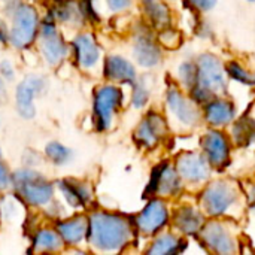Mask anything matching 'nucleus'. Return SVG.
<instances>
[{
  "label": "nucleus",
  "mask_w": 255,
  "mask_h": 255,
  "mask_svg": "<svg viewBox=\"0 0 255 255\" xmlns=\"http://www.w3.org/2000/svg\"><path fill=\"white\" fill-rule=\"evenodd\" d=\"M197 205L209 218H230L238 221L245 212V193L235 179H215L199 190Z\"/></svg>",
  "instance_id": "nucleus-1"
},
{
  "label": "nucleus",
  "mask_w": 255,
  "mask_h": 255,
  "mask_svg": "<svg viewBox=\"0 0 255 255\" xmlns=\"http://www.w3.org/2000/svg\"><path fill=\"white\" fill-rule=\"evenodd\" d=\"M134 223L114 212H94L88 218V244L100 253L123 251L134 241Z\"/></svg>",
  "instance_id": "nucleus-2"
},
{
  "label": "nucleus",
  "mask_w": 255,
  "mask_h": 255,
  "mask_svg": "<svg viewBox=\"0 0 255 255\" xmlns=\"http://www.w3.org/2000/svg\"><path fill=\"white\" fill-rule=\"evenodd\" d=\"M197 79L194 87L188 91L191 99L200 106L218 96H227L229 78L226 73V63L214 52H202L196 58Z\"/></svg>",
  "instance_id": "nucleus-3"
},
{
  "label": "nucleus",
  "mask_w": 255,
  "mask_h": 255,
  "mask_svg": "<svg viewBox=\"0 0 255 255\" xmlns=\"http://www.w3.org/2000/svg\"><path fill=\"white\" fill-rule=\"evenodd\" d=\"M4 13L9 18V43L16 49H27L37 37L39 15L34 6L21 0H6Z\"/></svg>",
  "instance_id": "nucleus-4"
},
{
  "label": "nucleus",
  "mask_w": 255,
  "mask_h": 255,
  "mask_svg": "<svg viewBox=\"0 0 255 255\" xmlns=\"http://www.w3.org/2000/svg\"><path fill=\"white\" fill-rule=\"evenodd\" d=\"M196 239L208 253L212 254L230 255L239 253L241 250L236 223L230 218L206 220Z\"/></svg>",
  "instance_id": "nucleus-5"
},
{
  "label": "nucleus",
  "mask_w": 255,
  "mask_h": 255,
  "mask_svg": "<svg viewBox=\"0 0 255 255\" xmlns=\"http://www.w3.org/2000/svg\"><path fill=\"white\" fill-rule=\"evenodd\" d=\"M12 188L24 203L33 208H46L54 200L52 184L33 169L13 172Z\"/></svg>",
  "instance_id": "nucleus-6"
},
{
  "label": "nucleus",
  "mask_w": 255,
  "mask_h": 255,
  "mask_svg": "<svg viewBox=\"0 0 255 255\" xmlns=\"http://www.w3.org/2000/svg\"><path fill=\"white\" fill-rule=\"evenodd\" d=\"M164 105L170 121L184 131L194 130L203 121L202 106L179 85H170L166 90Z\"/></svg>",
  "instance_id": "nucleus-7"
},
{
  "label": "nucleus",
  "mask_w": 255,
  "mask_h": 255,
  "mask_svg": "<svg viewBox=\"0 0 255 255\" xmlns=\"http://www.w3.org/2000/svg\"><path fill=\"white\" fill-rule=\"evenodd\" d=\"M199 145L200 152L205 155L214 172H223L230 166L233 142L230 136L224 131V128L209 127L200 136Z\"/></svg>",
  "instance_id": "nucleus-8"
},
{
  "label": "nucleus",
  "mask_w": 255,
  "mask_h": 255,
  "mask_svg": "<svg viewBox=\"0 0 255 255\" xmlns=\"http://www.w3.org/2000/svg\"><path fill=\"white\" fill-rule=\"evenodd\" d=\"M124 93L115 85H102L94 91L93 97V114L94 126L99 131L111 130L114 120L123 106Z\"/></svg>",
  "instance_id": "nucleus-9"
},
{
  "label": "nucleus",
  "mask_w": 255,
  "mask_h": 255,
  "mask_svg": "<svg viewBox=\"0 0 255 255\" xmlns=\"http://www.w3.org/2000/svg\"><path fill=\"white\" fill-rule=\"evenodd\" d=\"M175 167L184 182L191 188L200 190L211 181L212 167L200 151H182L175 158Z\"/></svg>",
  "instance_id": "nucleus-10"
},
{
  "label": "nucleus",
  "mask_w": 255,
  "mask_h": 255,
  "mask_svg": "<svg viewBox=\"0 0 255 255\" xmlns=\"http://www.w3.org/2000/svg\"><path fill=\"white\" fill-rule=\"evenodd\" d=\"M185 185L175 167L173 163L163 161L158 163L151 173L146 194L151 197H161V199H173L178 197L184 191Z\"/></svg>",
  "instance_id": "nucleus-11"
},
{
  "label": "nucleus",
  "mask_w": 255,
  "mask_h": 255,
  "mask_svg": "<svg viewBox=\"0 0 255 255\" xmlns=\"http://www.w3.org/2000/svg\"><path fill=\"white\" fill-rule=\"evenodd\" d=\"M169 120L157 111H148L137 124L133 133V139L139 148L151 151L155 149L169 136Z\"/></svg>",
  "instance_id": "nucleus-12"
},
{
  "label": "nucleus",
  "mask_w": 255,
  "mask_h": 255,
  "mask_svg": "<svg viewBox=\"0 0 255 255\" xmlns=\"http://www.w3.org/2000/svg\"><path fill=\"white\" fill-rule=\"evenodd\" d=\"M170 209L166 199L152 197L146 206L136 215L134 227L136 232L145 236H155L157 233L163 232L170 224Z\"/></svg>",
  "instance_id": "nucleus-13"
},
{
  "label": "nucleus",
  "mask_w": 255,
  "mask_h": 255,
  "mask_svg": "<svg viewBox=\"0 0 255 255\" xmlns=\"http://www.w3.org/2000/svg\"><path fill=\"white\" fill-rule=\"evenodd\" d=\"M55 19L49 15L39 25V49L43 60L49 66H58L69 54L67 43L63 40L61 34L55 27Z\"/></svg>",
  "instance_id": "nucleus-14"
},
{
  "label": "nucleus",
  "mask_w": 255,
  "mask_h": 255,
  "mask_svg": "<svg viewBox=\"0 0 255 255\" xmlns=\"http://www.w3.org/2000/svg\"><path fill=\"white\" fill-rule=\"evenodd\" d=\"M133 55L143 69H154L163 60L161 45L149 30V25H139L133 37Z\"/></svg>",
  "instance_id": "nucleus-15"
},
{
  "label": "nucleus",
  "mask_w": 255,
  "mask_h": 255,
  "mask_svg": "<svg viewBox=\"0 0 255 255\" xmlns=\"http://www.w3.org/2000/svg\"><path fill=\"white\" fill-rule=\"evenodd\" d=\"M206 223V215L199 205L182 203L173 209L170 215V224L176 233L185 238H196Z\"/></svg>",
  "instance_id": "nucleus-16"
},
{
  "label": "nucleus",
  "mask_w": 255,
  "mask_h": 255,
  "mask_svg": "<svg viewBox=\"0 0 255 255\" xmlns=\"http://www.w3.org/2000/svg\"><path fill=\"white\" fill-rule=\"evenodd\" d=\"M46 90V81L40 75H28L22 79L15 91V103L16 112L21 118L30 120L36 115L34 97L42 94Z\"/></svg>",
  "instance_id": "nucleus-17"
},
{
  "label": "nucleus",
  "mask_w": 255,
  "mask_h": 255,
  "mask_svg": "<svg viewBox=\"0 0 255 255\" xmlns=\"http://www.w3.org/2000/svg\"><path fill=\"white\" fill-rule=\"evenodd\" d=\"M202 115L208 127L227 128L238 118V108L227 96H218L202 106Z\"/></svg>",
  "instance_id": "nucleus-18"
},
{
  "label": "nucleus",
  "mask_w": 255,
  "mask_h": 255,
  "mask_svg": "<svg viewBox=\"0 0 255 255\" xmlns=\"http://www.w3.org/2000/svg\"><path fill=\"white\" fill-rule=\"evenodd\" d=\"M73 54L76 64L84 70L94 69L102 57V51L91 33H81L73 39Z\"/></svg>",
  "instance_id": "nucleus-19"
},
{
  "label": "nucleus",
  "mask_w": 255,
  "mask_h": 255,
  "mask_svg": "<svg viewBox=\"0 0 255 255\" xmlns=\"http://www.w3.org/2000/svg\"><path fill=\"white\" fill-rule=\"evenodd\" d=\"M103 72L106 79L120 84H130L133 85L137 79L136 67L127 58L121 55H108L105 60Z\"/></svg>",
  "instance_id": "nucleus-20"
},
{
  "label": "nucleus",
  "mask_w": 255,
  "mask_h": 255,
  "mask_svg": "<svg viewBox=\"0 0 255 255\" xmlns=\"http://www.w3.org/2000/svg\"><path fill=\"white\" fill-rule=\"evenodd\" d=\"M140 9L148 25L157 31L173 22L172 9L164 0H140Z\"/></svg>",
  "instance_id": "nucleus-21"
},
{
  "label": "nucleus",
  "mask_w": 255,
  "mask_h": 255,
  "mask_svg": "<svg viewBox=\"0 0 255 255\" xmlns=\"http://www.w3.org/2000/svg\"><path fill=\"white\" fill-rule=\"evenodd\" d=\"M58 190L61 191L66 203L73 209L84 208L93 200V191L87 182H81L75 179H63L58 182Z\"/></svg>",
  "instance_id": "nucleus-22"
},
{
  "label": "nucleus",
  "mask_w": 255,
  "mask_h": 255,
  "mask_svg": "<svg viewBox=\"0 0 255 255\" xmlns=\"http://www.w3.org/2000/svg\"><path fill=\"white\" fill-rule=\"evenodd\" d=\"M187 248V238L176 232H160L154 236L146 253L155 255L181 254Z\"/></svg>",
  "instance_id": "nucleus-23"
},
{
  "label": "nucleus",
  "mask_w": 255,
  "mask_h": 255,
  "mask_svg": "<svg viewBox=\"0 0 255 255\" xmlns=\"http://www.w3.org/2000/svg\"><path fill=\"white\" fill-rule=\"evenodd\" d=\"M57 232L61 236L66 245H79L84 239H87L88 233V218L78 215L57 224Z\"/></svg>",
  "instance_id": "nucleus-24"
},
{
  "label": "nucleus",
  "mask_w": 255,
  "mask_h": 255,
  "mask_svg": "<svg viewBox=\"0 0 255 255\" xmlns=\"http://www.w3.org/2000/svg\"><path fill=\"white\" fill-rule=\"evenodd\" d=\"M230 139L233 145L236 146H248L255 142V117L253 115H244L241 118H236L230 126Z\"/></svg>",
  "instance_id": "nucleus-25"
},
{
  "label": "nucleus",
  "mask_w": 255,
  "mask_h": 255,
  "mask_svg": "<svg viewBox=\"0 0 255 255\" xmlns=\"http://www.w3.org/2000/svg\"><path fill=\"white\" fill-rule=\"evenodd\" d=\"M51 16L63 24H70V25H79L85 21L79 3L73 0H55Z\"/></svg>",
  "instance_id": "nucleus-26"
},
{
  "label": "nucleus",
  "mask_w": 255,
  "mask_h": 255,
  "mask_svg": "<svg viewBox=\"0 0 255 255\" xmlns=\"http://www.w3.org/2000/svg\"><path fill=\"white\" fill-rule=\"evenodd\" d=\"M64 242L57 230L39 229L33 238V250L36 253H57L63 248Z\"/></svg>",
  "instance_id": "nucleus-27"
},
{
  "label": "nucleus",
  "mask_w": 255,
  "mask_h": 255,
  "mask_svg": "<svg viewBox=\"0 0 255 255\" xmlns=\"http://www.w3.org/2000/svg\"><path fill=\"white\" fill-rule=\"evenodd\" d=\"M226 73L229 81H235L238 84L253 87L254 82V73L239 60H229L226 63Z\"/></svg>",
  "instance_id": "nucleus-28"
},
{
  "label": "nucleus",
  "mask_w": 255,
  "mask_h": 255,
  "mask_svg": "<svg viewBox=\"0 0 255 255\" xmlns=\"http://www.w3.org/2000/svg\"><path fill=\"white\" fill-rule=\"evenodd\" d=\"M45 155H46V158L52 164H55V166H64V164H67V163L72 161L73 152L66 145H63V143H60L57 140H52V142H49L45 146Z\"/></svg>",
  "instance_id": "nucleus-29"
},
{
  "label": "nucleus",
  "mask_w": 255,
  "mask_h": 255,
  "mask_svg": "<svg viewBox=\"0 0 255 255\" xmlns=\"http://www.w3.org/2000/svg\"><path fill=\"white\" fill-rule=\"evenodd\" d=\"M176 75H178V85L188 93L194 87L196 79H197L196 61L194 60H184L182 63H179Z\"/></svg>",
  "instance_id": "nucleus-30"
},
{
  "label": "nucleus",
  "mask_w": 255,
  "mask_h": 255,
  "mask_svg": "<svg viewBox=\"0 0 255 255\" xmlns=\"http://www.w3.org/2000/svg\"><path fill=\"white\" fill-rule=\"evenodd\" d=\"M157 40L166 49H178L182 45V33L173 25H169L158 30Z\"/></svg>",
  "instance_id": "nucleus-31"
},
{
  "label": "nucleus",
  "mask_w": 255,
  "mask_h": 255,
  "mask_svg": "<svg viewBox=\"0 0 255 255\" xmlns=\"http://www.w3.org/2000/svg\"><path fill=\"white\" fill-rule=\"evenodd\" d=\"M131 106L134 109H143L151 97V90L145 81L136 79V82L131 85Z\"/></svg>",
  "instance_id": "nucleus-32"
},
{
  "label": "nucleus",
  "mask_w": 255,
  "mask_h": 255,
  "mask_svg": "<svg viewBox=\"0 0 255 255\" xmlns=\"http://www.w3.org/2000/svg\"><path fill=\"white\" fill-rule=\"evenodd\" d=\"M185 3L194 10V12H199V13H206V12H211L218 0H185Z\"/></svg>",
  "instance_id": "nucleus-33"
},
{
  "label": "nucleus",
  "mask_w": 255,
  "mask_h": 255,
  "mask_svg": "<svg viewBox=\"0 0 255 255\" xmlns=\"http://www.w3.org/2000/svg\"><path fill=\"white\" fill-rule=\"evenodd\" d=\"M12 187V173L9 172L7 166L3 163L0 157V191H4Z\"/></svg>",
  "instance_id": "nucleus-34"
},
{
  "label": "nucleus",
  "mask_w": 255,
  "mask_h": 255,
  "mask_svg": "<svg viewBox=\"0 0 255 255\" xmlns=\"http://www.w3.org/2000/svg\"><path fill=\"white\" fill-rule=\"evenodd\" d=\"M133 0H106L108 7L112 12H124L131 6Z\"/></svg>",
  "instance_id": "nucleus-35"
},
{
  "label": "nucleus",
  "mask_w": 255,
  "mask_h": 255,
  "mask_svg": "<svg viewBox=\"0 0 255 255\" xmlns=\"http://www.w3.org/2000/svg\"><path fill=\"white\" fill-rule=\"evenodd\" d=\"M0 76L6 81H12L15 78V69L10 61L7 60L0 61Z\"/></svg>",
  "instance_id": "nucleus-36"
},
{
  "label": "nucleus",
  "mask_w": 255,
  "mask_h": 255,
  "mask_svg": "<svg viewBox=\"0 0 255 255\" xmlns=\"http://www.w3.org/2000/svg\"><path fill=\"white\" fill-rule=\"evenodd\" d=\"M196 34H199L200 37H209L212 36V27L208 21H200L197 25H196Z\"/></svg>",
  "instance_id": "nucleus-37"
},
{
  "label": "nucleus",
  "mask_w": 255,
  "mask_h": 255,
  "mask_svg": "<svg viewBox=\"0 0 255 255\" xmlns=\"http://www.w3.org/2000/svg\"><path fill=\"white\" fill-rule=\"evenodd\" d=\"M7 42H9V30L0 21V43H7Z\"/></svg>",
  "instance_id": "nucleus-38"
},
{
  "label": "nucleus",
  "mask_w": 255,
  "mask_h": 255,
  "mask_svg": "<svg viewBox=\"0 0 255 255\" xmlns=\"http://www.w3.org/2000/svg\"><path fill=\"white\" fill-rule=\"evenodd\" d=\"M6 99V87H4V79L0 76V100Z\"/></svg>",
  "instance_id": "nucleus-39"
},
{
  "label": "nucleus",
  "mask_w": 255,
  "mask_h": 255,
  "mask_svg": "<svg viewBox=\"0 0 255 255\" xmlns=\"http://www.w3.org/2000/svg\"><path fill=\"white\" fill-rule=\"evenodd\" d=\"M253 87H255V72H254V82H253Z\"/></svg>",
  "instance_id": "nucleus-40"
},
{
  "label": "nucleus",
  "mask_w": 255,
  "mask_h": 255,
  "mask_svg": "<svg viewBox=\"0 0 255 255\" xmlns=\"http://www.w3.org/2000/svg\"><path fill=\"white\" fill-rule=\"evenodd\" d=\"M247 1H250V3H255V0H247Z\"/></svg>",
  "instance_id": "nucleus-41"
}]
</instances>
